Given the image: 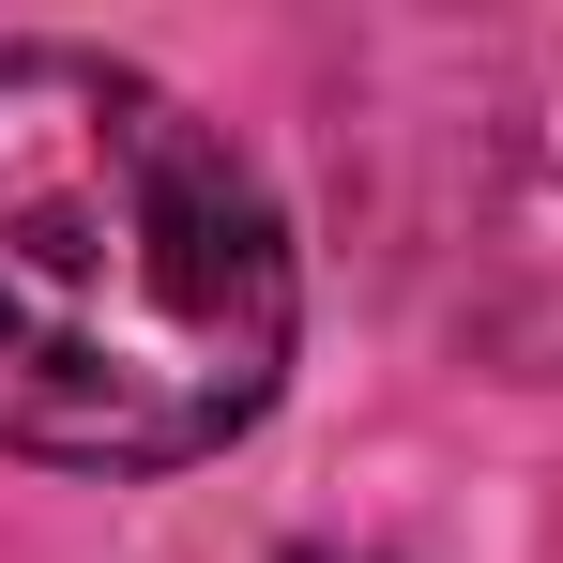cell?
Instances as JSON below:
<instances>
[{"mask_svg":"<svg viewBox=\"0 0 563 563\" xmlns=\"http://www.w3.org/2000/svg\"><path fill=\"white\" fill-rule=\"evenodd\" d=\"M289 229L229 122L107 46H0V457L184 472L289 380Z\"/></svg>","mask_w":563,"mask_h":563,"instance_id":"1","label":"cell"},{"mask_svg":"<svg viewBox=\"0 0 563 563\" xmlns=\"http://www.w3.org/2000/svg\"><path fill=\"white\" fill-rule=\"evenodd\" d=\"M320 563H335V549H320Z\"/></svg>","mask_w":563,"mask_h":563,"instance_id":"2","label":"cell"}]
</instances>
